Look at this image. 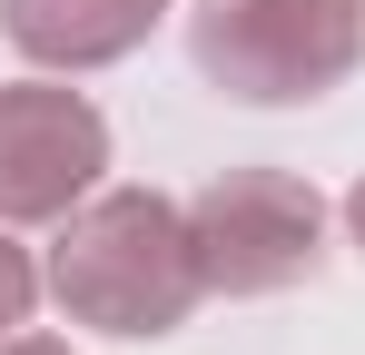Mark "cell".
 I'll return each mask as SVG.
<instances>
[{
	"label": "cell",
	"mask_w": 365,
	"mask_h": 355,
	"mask_svg": "<svg viewBox=\"0 0 365 355\" xmlns=\"http://www.w3.org/2000/svg\"><path fill=\"white\" fill-rule=\"evenodd\" d=\"M187 59L217 99L306 109L365 69V0H197Z\"/></svg>",
	"instance_id": "obj_2"
},
{
	"label": "cell",
	"mask_w": 365,
	"mask_h": 355,
	"mask_svg": "<svg viewBox=\"0 0 365 355\" xmlns=\"http://www.w3.org/2000/svg\"><path fill=\"white\" fill-rule=\"evenodd\" d=\"M168 10H178V0H0V40L30 59V69L79 79V69L128 59Z\"/></svg>",
	"instance_id": "obj_5"
},
{
	"label": "cell",
	"mask_w": 365,
	"mask_h": 355,
	"mask_svg": "<svg viewBox=\"0 0 365 355\" xmlns=\"http://www.w3.org/2000/svg\"><path fill=\"white\" fill-rule=\"evenodd\" d=\"M40 287H50V277L30 267V247H10V237H0V336H20V326H30Z\"/></svg>",
	"instance_id": "obj_6"
},
{
	"label": "cell",
	"mask_w": 365,
	"mask_h": 355,
	"mask_svg": "<svg viewBox=\"0 0 365 355\" xmlns=\"http://www.w3.org/2000/svg\"><path fill=\"white\" fill-rule=\"evenodd\" d=\"M336 217H346V237H356V257H365V178L346 187V207H336Z\"/></svg>",
	"instance_id": "obj_7"
},
{
	"label": "cell",
	"mask_w": 365,
	"mask_h": 355,
	"mask_svg": "<svg viewBox=\"0 0 365 355\" xmlns=\"http://www.w3.org/2000/svg\"><path fill=\"white\" fill-rule=\"evenodd\" d=\"M99 178H109V118L79 89H60V69L0 89V227H60L79 197H99Z\"/></svg>",
	"instance_id": "obj_4"
},
{
	"label": "cell",
	"mask_w": 365,
	"mask_h": 355,
	"mask_svg": "<svg viewBox=\"0 0 365 355\" xmlns=\"http://www.w3.org/2000/svg\"><path fill=\"white\" fill-rule=\"evenodd\" d=\"M207 296H287L326 267V197L297 168H217L187 197Z\"/></svg>",
	"instance_id": "obj_3"
},
{
	"label": "cell",
	"mask_w": 365,
	"mask_h": 355,
	"mask_svg": "<svg viewBox=\"0 0 365 355\" xmlns=\"http://www.w3.org/2000/svg\"><path fill=\"white\" fill-rule=\"evenodd\" d=\"M0 355H69L60 336H0Z\"/></svg>",
	"instance_id": "obj_8"
},
{
	"label": "cell",
	"mask_w": 365,
	"mask_h": 355,
	"mask_svg": "<svg viewBox=\"0 0 365 355\" xmlns=\"http://www.w3.org/2000/svg\"><path fill=\"white\" fill-rule=\"evenodd\" d=\"M40 277L69 306V326H99V336H178L207 306L187 207L158 197V187H99V197H79L60 217V247H50Z\"/></svg>",
	"instance_id": "obj_1"
}]
</instances>
